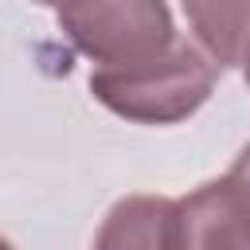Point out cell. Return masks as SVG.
I'll return each mask as SVG.
<instances>
[{"label":"cell","mask_w":250,"mask_h":250,"mask_svg":"<svg viewBox=\"0 0 250 250\" xmlns=\"http://www.w3.org/2000/svg\"><path fill=\"white\" fill-rule=\"evenodd\" d=\"M168 195H125L102 219L90 250H172Z\"/></svg>","instance_id":"277c9868"},{"label":"cell","mask_w":250,"mask_h":250,"mask_svg":"<svg viewBox=\"0 0 250 250\" xmlns=\"http://www.w3.org/2000/svg\"><path fill=\"white\" fill-rule=\"evenodd\" d=\"M172 250H250V191L234 176L172 203Z\"/></svg>","instance_id":"3957f363"},{"label":"cell","mask_w":250,"mask_h":250,"mask_svg":"<svg viewBox=\"0 0 250 250\" xmlns=\"http://www.w3.org/2000/svg\"><path fill=\"white\" fill-rule=\"evenodd\" d=\"M184 20L191 23V43L219 70L242 62L250 43V4H184Z\"/></svg>","instance_id":"5b68a950"},{"label":"cell","mask_w":250,"mask_h":250,"mask_svg":"<svg viewBox=\"0 0 250 250\" xmlns=\"http://www.w3.org/2000/svg\"><path fill=\"white\" fill-rule=\"evenodd\" d=\"M227 176H234V180H238V184L250 191V145H246V148L234 156V164H230V172H227Z\"/></svg>","instance_id":"8992f818"},{"label":"cell","mask_w":250,"mask_h":250,"mask_svg":"<svg viewBox=\"0 0 250 250\" xmlns=\"http://www.w3.org/2000/svg\"><path fill=\"white\" fill-rule=\"evenodd\" d=\"M219 66L188 35H180L164 59L129 70H90V94L137 125H172L191 117L211 98Z\"/></svg>","instance_id":"6da1fadb"},{"label":"cell","mask_w":250,"mask_h":250,"mask_svg":"<svg viewBox=\"0 0 250 250\" xmlns=\"http://www.w3.org/2000/svg\"><path fill=\"white\" fill-rule=\"evenodd\" d=\"M66 39L94 59V70H129L152 59H164L180 31L172 12L152 0H125V4H74L55 12Z\"/></svg>","instance_id":"7a4b0ae2"},{"label":"cell","mask_w":250,"mask_h":250,"mask_svg":"<svg viewBox=\"0 0 250 250\" xmlns=\"http://www.w3.org/2000/svg\"><path fill=\"white\" fill-rule=\"evenodd\" d=\"M238 66H242V78H246V86H250V43H246V51H242V62H238Z\"/></svg>","instance_id":"52a82bcc"},{"label":"cell","mask_w":250,"mask_h":250,"mask_svg":"<svg viewBox=\"0 0 250 250\" xmlns=\"http://www.w3.org/2000/svg\"><path fill=\"white\" fill-rule=\"evenodd\" d=\"M0 250H12V246H8V242H4V238H0Z\"/></svg>","instance_id":"ba28073f"}]
</instances>
